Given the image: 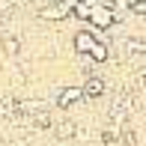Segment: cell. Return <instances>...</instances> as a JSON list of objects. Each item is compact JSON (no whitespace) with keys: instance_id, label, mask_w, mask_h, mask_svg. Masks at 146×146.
<instances>
[{"instance_id":"cell-4","label":"cell","mask_w":146,"mask_h":146,"mask_svg":"<svg viewBox=\"0 0 146 146\" xmlns=\"http://www.w3.org/2000/svg\"><path fill=\"white\" fill-rule=\"evenodd\" d=\"M84 98V87H66V90H60V96H57V108H72V104H78Z\"/></svg>"},{"instance_id":"cell-9","label":"cell","mask_w":146,"mask_h":146,"mask_svg":"<svg viewBox=\"0 0 146 146\" xmlns=\"http://www.w3.org/2000/svg\"><path fill=\"white\" fill-rule=\"evenodd\" d=\"M0 146H9V143H3V140H0Z\"/></svg>"},{"instance_id":"cell-5","label":"cell","mask_w":146,"mask_h":146,"mask_svg":"<svg viewBox=\"0 0 146 146\" xmlns=\"http://www.w3.org/2000/svg\"><path fill=\"white\" fill-rule=\"evenodd\" d=\"M104 96V81L96 75H90L87 81H84V98H102Z\"/></svg>"},{"instance_id":"cell-6","label":"cell","mask_w":146,"mask_h":146,"mask_svg":"<svg viewBox=\"0 0 146 146\" xmlns=\"http://www.w3.org/2000/svg\"><path fill=\"white\" fill-rule=\"evenodd\" d=\"M54 134L60 140H72V137H78V125L72 122V119H63V122H54Z\"/></svg>"},{"instance_id":"cell-2","label":"cell","mask_w":146,"mask_h":146,"mask_svg":"<svg viewBox=\"0 0 146 146\" xmlns=\"http://www.w3.org/2000/svg\"><path fill=\"white\" fill-rule=\"evenodd\" d=\"M69 15H72V6H66L63 0L39 9V18H42V21H63V18H69Z\"/></svg>"},{"instance_id":"cell-1","label":"cell","mask_w":146,"mask_h":146,"mask_svg":"<svg viewBox=\"0 0 146 146\" xmlns=\"http://www.w3.org/2000/svg\"><path fill=\"white\" fill-rule=\"evenodd\" d=\"M116 24V12H113V6H108V3H98L96 9H92V15H90V30L96 33H102V30H110Z\"/></svg>"},{"instance_id":"cell-8","label":"cell","mask_w":146,"mask_h":146,"mask_svg":"<svg viewBox=\"0 0 146 146\" xmlns=\"http://www.w3.org/2000/svg\"><path fill=\"white\" fill-rule=\"evenodd\" d=\"M108 54H110V51H108V45H104L102 39H98V42H96V48L90 51V57H92V63H104V60H108Z\"/></svg>"},{"instance_id":"cell-3","label":"cell","mask_w":146,"mask_h":146,"mask_svg":"<svg viewBox=\"0 0 146 146\" xmlns=\"http://www.w3.org/2000/svg\"><path fill=\"white\" fill-rule=\"evenodd\" d=\"M96 42H98V36H96L92 30H81V33H75V51H78L81 57L90 54V51L96 48Z\"/></svg>"},{"instance_id":"cell-7","label":"cell","mask_w":146,"mask_h":146,"mask_svg":"<svg viewBox=\"0 0 146 146\" xmlns=\"http://www.w3.org/2000/svg\"><path fill=\"white\" fill-rule=\"evenodd\" d=\"M0 45H3V54L6 57H18V54H21V39L12 36V33H6V36L0 39Z\"/></svg>"}]
</instances>
